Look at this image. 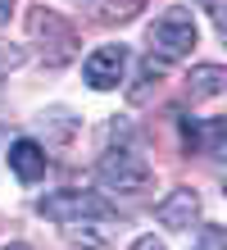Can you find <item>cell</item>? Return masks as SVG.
Masks as SVG:
<instances>
[{
    "instance_id": "cell-1",
    "label": "cell",
    "mask_w": 227,
    "mask_h": 250,
    "mask_svg": "<svg viewBox=\"0 0 227 250\" xmlns=\"http://www.w3.org/2000/svg\"><path fill=\"white\" fill-rule=\"evenodd\" d=\"M96 178H100V187H109V191H118V196H127V200H136V196H145L150 187H155V168L145 164V155L136 150L132 141H109L104 146V155L96 159Z\"/></svg>"
},
{
    "instance_id": "cell-2",
    "label": "cell",
    "mask_w": 227,
    "mask_h": 250,
    "mask_svg": "<svg viewBox=\"0 0 227 250\" xmlns=\"http://www.w3.org/2000/svg\"><path fill=\"white\" fill-rule=\"evenodd\" d=\"M41 218H50V223L59 228H82V223H114L118 209L104 196H96V191H78V187H64V191H50V196L37 200Z\"/></svg>"
},
{
    "instance_id": "cell-3",
    "label": "cell",
    "mask_w": 227,
    "mask_h": 250,
    "mask_svg": "<svg viewBox=\"0 0 227 250\" xmlns=\"http://www.w3.org/2000/svg\"><path fill=\"white\" fill-rule=\"evenodd\" d=\"M145 41H150V60H159V64H177V60H186V55L195 50V41H200V27H195L191 9L173 5V9H164L159 19L150 23Z\"/></svg>"
},
{
    "instance_id": "cell-4",
    "label": "cell",
    "mask_w": 227,
    "mask_h": 250,
    "mask_svg": "<svg viewBox=\"0 0 227 250\" xmlns=\"http://www.w3.org/2000/svg\"><path fill=\"white\" fill-rule=\"evenodd\" d=\"M27 32L41 41V60L50 68H64L73 55H78V27L68 19H59L55 9H45V5L27 9Z\"/></svg>"
},
{
    "instance_id": "cell-5",
    "label": "cell",
    "mask_w": 227,
    "mask_h": 250,
    "mask_svg": "<svg viewBox=\"0 0 227 250\" xmlns=\"http://www.w3.org/2000/svg\"><path fill=\"white\" fill-rule=\"evenodd\" d=\"M123 73H127V46H100V50H91L86 64H82V78L96 86V91H114V86L123 82Z\"/></svg>"
},
{
    "instance_id": "cell-6",
    "label": "cell",
    "mask_w": 227,
    "mask_h": 250,
    "mask_svg": "<svg viewBox=\"0 0 227 250\" xmlns=\"http://www.w3.org/2000/svg\"><path fill=\"white\" fill-rule=\"evenodd\" d=\"M159 228H173V232H191L195 223H200V196H195L191 187H177L168 200H159Z\"/></svg>"
},
{
    "instance_id": "cell-7",
    "label": "cell",
    "mask_w": 227,
    "mask_h": 250,
    "mask_svg": "<svg viewBox=\"0 0 227 250\" xmlns=\"http://www.w3.org/2000/svg\"><path fill=\"white\" fill-rule=\"evenodd\" d=\"M9 168L19 173L23 182H37V178H45V168H50V159H45V150L32 141V137H19L9 146Z\"/></svg>"
},
{
    "instance_id": "cell-8",
    "label": "cell",
    "mask_w": 227,
    "mask_h": 250,
    "mask_svg": "<svg viewBox=\"0 0 227 250\" xmlns=\"http://www.w3.org/2000/svg\"><path fill=\"white\" fill-rule=\"evenodd\" d=\"M223 91H227V73H223L218 64H195V68L186 73V100H191V105L214 100V96H223Z\"/></svg>"
},
{
    "instance_id": "cell-9",
    "label": "cell",
    "mask_w": 227,
    "mask_h": 250,
    "mask_svg": "<svg viewBox=\"0 0 227 250\" xmlns=\"http://www.w3.org/2000/svg\"><path fill=\"white\" fill-rule=\"evenodd\" d=\"M186 132V146L195 155H218L223 150V137H227V123L223 119H209V123H182Z\"/></svg>"
},
{
    "instance_id": "cell-10",
    "label": "cell",
    "mask_w": 227,
    "mask_h": 250,
    "mask_svg": "<svg viewBox=\"0 0 227 250\" xmlns=\"http://www.w3.org/2000/svg\"><path fill=\"white\" fill-rule=\"evenodd\" d=\"M164 73H168V64H159V60H150V55H145V60H141V68H136V82L127 86V100H132V105H145V100H150V91L159 86V78H164Z\"/></svg>"
},
{
    "instance_id": "cell-11",
    "label": "cell",
    "mask_w": 227,
    "mask_h": 250,
    "mask_svg": "<svg viewBox=\"0 0 227 250\" xmlns=\"http://www.w3.org/2000/svg\"><path fill=\"white\" fill-rule=\"evenodd\" d=\"M86 5L96 9L100 23H127V19H136L145 9V0H86Z\"/></svg>"
},
{
    "instance_id": "cell-12",
    "label": "cell",
    "mask_w": 227,
    "mask_h": 250,
    "mask_svg": "<svg viewBox=\"0 0 227 250\" xmlns=\"http://www.w3.org/2000/svg\"><path fill=\"white\" fill-rule=\"evenodd\" d=\"M191 250H227V232L209 223V228H200V237L191 241Z\"/></svg>"
},
{
    "instance_id": "cell-13",
    "label": "cell",
    "mask_w": 227,
    "mask_h": 250,
    "mask_svg": "<svg viewBox=\"0 0 227 250\" xmlns=\"http://www.w3.org/2000/svg\"><path fill=\"white\" fill-rule=\"evenodd\" d=\"M205 14H209V23H214V32L227 37V0H195Z\"/></svg>"
},
{
    "instance_id": "cell-14",
    "label": "cell",
    "mask_w": 227,
    "mask_h": 250,
    "mask_svg": "<svg viewBox=\"0 0 227 250\" xmlns=\"http://www.w3.org/2000/svg\"><path fill=\"white\" fill-rule=\"evenodd\" d=\"M23 64V50L19 46H5V41H0V78H5L9 68H19Z\"/></svg>"
},
{
    "instance_id": "cell-15",
    "label": "cell",
    "mask_w": 227,
    "mask_h": 250,
    "mask_svg": "<svg viewBox=\"0 0 227 250\" xmlns=\"http://www.w3.org/2000/svg\"><path fill=\"white\" fill-rule=\"evenodd\" d=\"M132 250H164V241H155V237H136Z\"/></svg>"
},
{
    "instance_id": "cell-16",
    "label": "cell",
    "mask_w": 227,
    "mask_h": 250,
    "mask_svg": "<svg viewBox=\"0 0 227 250\" xmlns=\"http://www.w3.org/2000/svg\"><path fill=\"white\" fill-rule=\"evenodd\" d=\"M9 14H14V0H0V27L9 23Z\"/></svg>"
},
{
    "instance_id": "cell-17",
    "label": "cell",
    "mask_w": 227,
    "mask_h": 250,
    "mask_svg": "<svg viewBox=\"0 0 227 250\" xmlns=\"http://www.w3.org/2000/svg\"><path fill=\"white\" fill-rule=\"evenodd\" d=\"M0 250H32V246H23V241H9V246H0Z\"/></svg>"
}]
</instances>
